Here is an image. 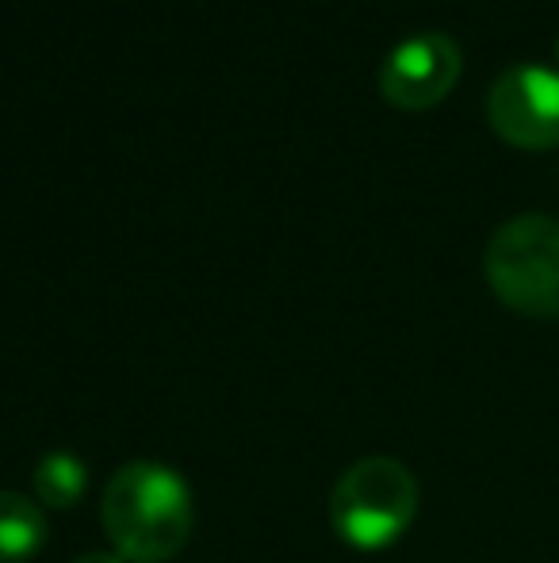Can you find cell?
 Returning a JSON list of instances; mask_svg holds the SVG:
<instances>
[{"label": "cell", "instance_id": "obj_1", "mask_svg": "<svg viewBox=\"0 0 559 563\" xmlns=\"http://www.w3.org/2000/svg\"><path fill=\"white\" fill-rule=\"evenodd\" d=\"M100 521L115 556L131 563H165L192 533V495L172 467L135 460L108 479Z\"/></svg>", "mask_w": 559, "mask_h": 563}, {"label": "cell", "instance_id": "obj_2", "mask_svg": "<svg viewBox=\"0 0 559 563\" xmlns=\"http://www.w3.org/2000/svg\"><path fill=\"white\" fill-rule=\"evenodd\" d=\"M418 514V479L395 456H368L345 467L329 495V526L353 549H388Z\"/></svg>", "mask_w": 559, "mask_h": 563}, {"label": "cell", "instance_id": "obj_3", "mask_svg": "<svg viewBox=\"0 0 559 563\" xmlns=\"http://www.w3.org/2000/svg\"><path fill=\"white\" fill-rule=\"evenodd\" d=\"M487 280L506 307L529 319H559V219L525 211L487 242Z\"/></svg>", "mask_w": 559, "mask_h": 563}, {"label": "cell", "instance_id": "obj_4", "mask_svg": "<svg viewBox=\"0 0 559 563\" xmlns=\"http://www.w3.org/2000/svg\"><path fill=\"white\" fill-rule=\"evenodd\" d=\"M491 126L506 142L525 150L559 142V66L517 62L502 69L487 97Z\"/></svg>", "mask_w": 559, "mask_h": 563}, {"label": "cell", "instance_id": "obj_5", "mask_svg": "<svg viewBox=\"0 0 559 563\" xmlns=\"http://www.w3.org/2000/svg\"><path fill=\"white\" fill-rule=\"evenodd\" d=\"M463 54L452 35L445 31H422L395 46L383 58L380 69V92L388 104L403 108V112H425L437 100L452 92L460 81Z\"/></svg>", "mask_w": 559, "mask_h": 563}, {"label": "cell", "instance_id": "obj_6", "mask_svg": "<svg viewBox=\"0 0 559 563\" xmlns=\"http://www.w3.org/2000/svg\"><path fill=\"white\" fill-rule=\"evenodd\" d=\"M46 544V514L35 498L0 490V563L35 560Z\"/></svg>", "mask_w": 559, "mask_h": 563}, {"label": "cell", "instance_id": "obj_7", "mask_svg": "<svg viewBox=\"0 0 559 563\" xmlns=\"http://www.w3.org/2000/svg\"><path fill=\"white\" fill-rule=\"evenodd\" d=\"M35 498L43 506H54V510H69V506L81 503L85 487H89V467H85L81 456L74 452H46L35 467Z\"/></svg>", "mask_w": 559, "mask_h": 563}, {"label": "cell", "instance_id": "obj_8", "mask_svg": "<svg viewBox=\"0 0 559 563\" xmlns=\"http://www.w3.org/2000/svg\"><path fill=\"white\" fill-rule=\"evenodd\" d=\"M74 563H127V560L112 556V552H89V556H77Z\"/></svg>", "mask_w": 559, "mask_h": 563}, {"label": "cell", "instance_id": "obj_9", "mask_svg": "<svg viewBox=\"0 0 559 563\" xmlns=\"http://www.w3.org/2000/svg\"><path fill=\"white\" fill-rule=\"evenodd\" d=\"M552 51H556V62H559V35H556V43H552Z\"/></svg>", "mask_w": 559, "mask_h": 563}]
</instances>
